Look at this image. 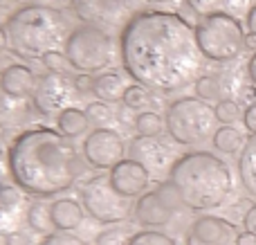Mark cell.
Listing matches in <instances>:
<instances>
[{
	"label": "cell",
	"instance_id": "obj_1",
	"mask_svg": "<svg viewBox=\"0 0 256 245\" xmlns=\"http://www.w3.org/2000/svg\"><path fill=\"white\" fill-rule=\"evenodd\" d=\"M120 58L135 84L160 92H176L196 84L204 56L196 27L173 12H140L124 22Z\"/></svg>",
	"mask_w": 256,
	"mask_h": 245
},
{
	"label": "cell",
	"instance_id": "obj_2",
	"mask_svg": "<svg viewBox=\"0 0 256 245\" xmlns=\"http://www.w3.org/2000/svg\"><path fill=\"white\" fill-rule=\"evenodd\" d=\"M7 162L14 182L38 198L68 192L84 171L74 144L50 126H32L16 135L7 148Z\"/></svg>",
	"mask_w": 256,
	"mask_h": 245
},
{
	"label": "cell",
	"instance_id": "obj_3",
	"mask_svg": "<svg viewBox=\"0 0 256 245\" xmlns=\"http://www.w3.org/2000/svg\"><path fill=\"white\" fill-rule=\"evenodd\" d=\"M168 182L180 205L194 212L216 210L234 189L230 164L209 151H191L176 158L168 166Z\"/></svg>",
	"mask_w": 256,
	"mask_h": 245
},
{
	"label": "cell",
	"instance_id": "obj_4",
	"mask_svg": "<svg viewBox=\"0 0 256 245\" xmlns=\"http://www.w3.org/2000/svg\"><path fill=\"white\" fill-rule=\"evenodd\" d=\"M9 50L20 58H43L66 43V16L50 4H22L4 22Z\"/></svg>",
	"mask_w": 256,
	"mask_h": 245
},
{
	"label": "cell",
	"instance_id": "obj_5",
	"mask_svg": "<svg viewBox=\"0 0 256 245\" xmlns=\"http://www.w3.org/2000/svg\"><path fill=\"white\" fill-rule=\"evenodd\" d=\"M63 52L70 68H74L79 74H99L117 61L120 40H115L110 32L102 27L79 25L68 34Z\"/></svg>",
	"mask_w": 256,
	"mask_h": 245
},
{
	"label": "cell",
	"instance_id": "obj_6",
	"mask_svg": "<svg viewBox=\"0 0 256 245\" xmlns=\"http://www.w3.org/2000/svg\"><path fill=\"white\" fill-rule=\"evenodd\" d=\"M245 30L236 16L225 12L209 14L196 22V40L207 61L232 63L245 52Z\"/></svg>",
	"mask_w": 256,
	"mask_h": 245
},
{
	"label": "cell",
	"instance_id": "obj_7",
	"mask_svg": "<svg viewBox=\"0 0 256 245\" xmlns=\"http://www.w3.org/2000/svg\"><path fill=\"white\" fill-rule=\"evenodd\" d=\"M166 133L182 146H198L216 133V112L207 102L198 97H180L168 104L164 112Z\"/></svg>",
	"mask_w": 256,
	"mask_h": 245
},
{
	"label": "cell",
	"instance_id": "obj_8",
	"mask_svg": "<svg viewBox=\"0 0 256 245\" xmlns=\"http://www.w3.org/2000/svg\"><path fill=\"white\" fill-rule=\"evenodd\" d=\"M81 205L94 220L117 225L130 216V200L115 192L108 176H94L81 187Z\"/></svg>",
	"mask_w": 256,
	"mask_h": 245
},
{
	"label": "cell",
	"instance_id": "obj_9",
	"mask_svg": "<svg viewBox=\"0 0 256 245\" xmlns=\"http://www.w3.org/2000/svg\"><path fill=\"white\" fill-rule=\"evenodd\" d=\"M27 194L14 182L7 151L0 146V245H7V238L22 230V223H27Z\"/></svg>",
	"mask_w": 256,
	"mask_h": 245
},
{
	"label": "cell",
	"instance_id": "obj_10",
	"mask_svg": "<svg viewBox=\"0 0 256 245\" xmlns=\"http://www.w3.org/2000/svg\"><path fill=\"white\" fill-rule=\"evenodd\" d=\"M180 202L176 189L171 182H164L155 192H146L144 196L137 198L135 207H132V216L135 220L146 230H158L171 223L176 207Z\"/></svg>",
	"mask_w": 256,
	"mask_h": 245
},
{
	"label": "cell",
	"instance_id": "obj_11",
	"mask_svg": "<svg viewBox=\"0 0 256 245\" xmlns=\"http://www.w3.org/2000/svg\"><path fill=\"white\" fill-rule=\"evenodd\" d=\"M86 162L92 169H108L120 164L128 153L126 142L117 130L112 128H94L90 135H86L84 146H81Z\"/></svg>",
	"mask_w": 256,
	"mask_h": 245
},
{
	"label": "cell",
	"instance_id": "obj_12",
	"mask_svg": "<svg viewBox=\"0 0 256 245\" xmlns=\"http://www.w3.org/2000/svg\"><path fill=\"white\" fill-rule=\"evenodd\" d=\"M76 97V90L72 79L66 74H54V72H45L38 76V86L32 97V106L38 115H58L66 108H70L72 99Z\"/></svg>",
	"mask_w": 256,
	"mask_h": 245
},
{
	"label": "cell",
	"instance_id": "obj_13",
	"mask_svg": "<svg viewBox=\"0 0 256 245\" xmlns=\"http://www.w3.org/2000/svg\"><path fill=\"white\" fill-rule=\"evenodd\" d=\"M70 9L84 25L115 27L126 16L124 0H70Z\"/></svg>",
	"mask_w": 256,
	"mask_h": 245
},
{
	"label": "cell",
	"instance_id": "obj_14",
	"mask_svg": "<svg viewBox=\"0 0 256 245\" xmlns=\"http://www.w3.org/2000/svg\"><path fill=\"white\" fill-rule=\"evenodd\" d=\"M238 230L220 216H198L186 232V245H236Z\"/></svg>",
	"mask_w": 256,
	"mask_h": 245
},
{
	"label": "cell",
	"instance_id": "obj_15",
	"mask_svg": "<svg viewBox=\"0 0 256 245\" xmlns=\"http://www.w3.org/2000/svg\"><path fill=\"white\" fill-rule=\"evenodd\" d=\"M110 178V184L115 187L117 194H122L124 198H140L146 194L150 182V174L140 164V162L130 160V158H124L120 164H115L108 174Z\"/></svg>",
	"mask_w": 256,
	"mask_h": 245
},
{
	"label": "cell",
	"instance_id": "obj_16",
	"mask_svg": "<svg viewBox=\"0 0 256 245\" xmlns=\"http://www.w3.org/2000/svg\"><path fill=\"white\" fill-rule=\"evenodd\" d=\"M128 158L140 162L148 174H158V171L166 169L171 148L164 142H160V138H135L128 144Z\"/></svg>",
	"mask_w": 256,
	"mask_h": 245
},
{
	"label": "cell",
	"instance_id": "obj_17",
	"mask_svg": "<svg viewBox=\"0 0 256 245\" xmlns=\"http://www.w3.org/2000/svg\"><path fill=\"white\" fill-rule=\"evenodd\" d=\"M0 86H2L14 99L25 102V99L34 97V90H36V86H38V76L34 74L32 68L22 66V63H14V66L4 68V70L0 72Z\"/></svg>",
	"mask_w": 256,
	"mask_h": 245
},
{
	"label": "cell",
	"instance_id": "obj_18",
	"mask_svg": "<svg viewBox=\"0 0 256 245\" xmlns=\"http://www.w3.org/2000/svg\"><path fill=\"white\" fill-rule=\"evenodd\" d=\"M84 205L74 198H56L52 202V225L56 232H72L84 220Z\"/></svg>",
	"mask_w": 256,
	"mask_h": 245
},
{
	"label": "cell",
	"instance_id": "obj_19",
	"mask_svg": "<svg viewBox=\"0 0 256 245\" xmlns=\"http://www.w3.org/2000/svg\"><path fill=\"white\" fill-rule=\"evenodd\" d=\"M196 88V97L202 99V102H222L227 99L225 94H230L234 90L232 86V76L222 74V72H207V74H200L198 81L194 84Z\"/></svg>",
	"mask_w": 256,
	"mask_h": 245
},
{
	"label": "cell",
	"instance_id": "obj_20",
	"mask_svg": "<svg viewBox=\"0 0 256 245\" xmlns=\"http://www.w3.org/2000/svg\"><path fill=\"white\" fill-rule=\"evenodd\" d=\"M128 86L124 84V76L115 70H106L99 72V74L92 76V94L99 99V102H122Z\"/></svg>",
	"mask_w": 256,
	"mask_h": 245
},
{
	"label": "cell",
	"instance_id": "obj_21",
	"mask_svg": "<svg viewBox=\"0 0 256 245\" xmlns=\"http://www.w3.org/2000/svg\"><path fill=\"white\" fill-rule=\"evenodd\" d=\"M88 128H90V122H88V117H86V110H81V108L70 106L56 115V130L68 140L79 138V135H84Z\"/></svg>",
	"mask_w": 256,
	"mask_h": 245
},
{
	"label": "cell",
	"instance_id": "obj_22",
	"mask_svg": "<svg viewBox=\"0 0 256 245\" xmlns=\"http://www.w3.org/2000/svg\"><path fill=\"white\" fill-rule=\"evenodd\" d=\"M238 174H240V182L248 189V194L256 198V138H250L245 148L240 151Z\"/></svg>",
	"mask_w": 256,
	"mask_h": 245
},
{
	"label": "cell",
	"instance_id": "obj_23",
	"mask_svg": "<svg viewBox=\"0 0 256 245\" xmlns=\"http://www.w3.org/2000/svg\"><path fill=\"white\" fill-rule=\"evenodd\" d=\"M27 104L20 99H14L7 90L0 86V128H12L14 124L25 117Z\"/></svg>",
	"mask_w": 256,
	"mask_h": 245
},
{
	"label": "cell",
	"instance_id": "obj_24",
	"mask_svg": "<svg viewBox=\"0 0 256 245\" xmlns=\"http://www.w3.org/2000/svg\"><path fill=\"white\" fill-rule=\"evenodd\" d=\"M212 142H214V148H218L220 153H227V156H234V153L243 151L245 144H248L245 135L236 126H220V128H216Z\"/></svg>",
	"mask_w": 256,
	"mask_h": 245
},
{
	"label": "cell",
	"instance_id": "obj_25",
	"mask_svg": "<svg viewBox=\"0 0 256 245\" xmlns=\"http://www.w3.org/2000/svg\"><path fill=\"white\" fill-rule=\"evenodd\" d=\"M27 225L34 230L36 234H45L50 236V228L52 225V205H48L45 200H34L30 202V210H27Z\"/></svg>",
	"mask_w": 256,
	"mask_h": 245
},
{
	"label": "cell",
	"instance_id": "obj_26",
	"mask_svg": "<svg viewBox=\"0 0 256 245\" xmlns=\"http://www.w3.org/2000/svg\"><path fill=\"white\" fill-rule=\"evenodd\" d=\"M122 104H124L128 110H137V115H140V112L150 110L158 102H155L153 92H150L148 88H144V86H140V84H132L126 88L124 97H122Z\"/></svg>",
	"mask_w": 256,
	"mask_h": 245
},
{
	"label": "cell",
	"instance_id": "obj_27",
	"mask_svg": "<svg viewBox=\"0 0 256 245\" xmlns=\"http://www.w3.org/2000/svg\"><path fill=\"white\" fill-rule=\"evenodd\" d=\"M166 130V122L160 112L146 110L135 117V133L137 138H160Z\"/></svg>",
	"mask_w": 256,
	"mask_h": 245
},
{
	"label": "cell",
	"instance_id": "obj_28",
	"mask_svg": "<svg viewBox=\"0 0 256 245\" xmlns=\"http://www.w3.org/2000/svg\"><path fill=\"white\" fill-rule=\"evenodd\" d=\"M86 117L90 124H94L97 128H108L115 122V110L110 108V104L106 102H92L86 106Z\"/></svg>",
	"mask_w": 256,
	"mask_h": 245
},
{
	"label": "cell",
	"instance_id": "obj_29",
	"mask_svg": "<svg viewBox=\"0 0 256 245\" xmlns=\"http://www.w3.org/2000/svg\"><path fill=\"white\" fill-rule=\"evenodd\" d=\"M132 230L128 225H110L108 230L97 234L94 245H128L132 238Z\"/></svg>",
	"mask_w": 256,
	"mask_h": 245
},
{
	"label": "cell",
	"instance_id": "obj_30",
	"mask_svg": "<svg viewBox=\"0 0 256 245\" xmlns=\"http://www.w3.org/2000/svg\"><path fill=\"white\" fill-rule=\"evenodd\" d=\"M214 112H216V120L220 122L222 126H234L238 120H243V110H240L238 102H234V99H222V102H218L216 106H214Z\"/></svg>",
	"mask_w": 256,
	"mask_h": 245
},
{
	"label": "cell",
	"instance_id": "obj_31",
	"mask_svg": "<svg viewBox=\"0 0 256 245\" xmlns=\"http://www.w3.org/2000/svg\"><path fill=\"white\" fill-rule=\"evenodd\" d=\"M128 245H178L168 234L158 232V230H142L135 232Z\"/></svg>",
	"mask_w": 256,
	"mask_h": 245
},
{
	"label": "cell",
	"instance_id": "obj_32",
	"mask_svg": "<svg viewBox=\"0 0 256 245\" xmlns=\"http://www.w3.org/2000/svg\"><path fill=\"white\" fill-rule=\"evenodd\" d=\"M40 63L48 68V72H54V74H66V70L70 68L66 52H61V50H52V52H48L43 58H40Z\"/></svg>",
	"mask_w": 256,
	"mask_h": 245
},
{
	"label": "cell",
	"instance_id": "obj_33",
	"mask_svg": "<svg viewBox=\"0 0 256 245\" xmlns=\"http://www.w3.org/2000/svg\"><path fill=\"white\" fill-rule=\"evenodd\" d=\"M186 4H189V7L194 9L200 18H202V16H209V14L222 12L225 0H186Z\"/></svg>",
	"mask_w": 256,
	"mask_h": 245
},
{
	"label": "cell",
	"instance_id": "obj_34",
	"mask_svg": "<svg viewBox=\"0 0 256 245\" xmlns=\"http://www.w3.org/2000/svg\"><path fill=\"white\" fill-rule=\"evenodd\" d=\"M40 245H88V243L70 232H52L50 236H45L40 241Z\"/></svg>",
	"mask_w": 256,
	"mask_h": 245
},
{
	"label": "cell",
	"instance_id": "obj_35",
	"mask_svg": "<svg viewBox=\"0 0 256 245\" xmlns=\"http://www.w3.org/2000/svg\"><path fill=\"white\" fill-rule=\"evenodd\" d=\"M250 9H252V0H225V4H222V12L236 18L240 14H250Z\"/></svg>",
	"mask_w": 256,
	"mask_h": 245
},
{
	"label": "cell",
	"instance_id": "obj_36",
	"mask_svg": "<svg viewBox=\"0 0 256 245\" xmlns=\"http://www.w3.org/2000/svg\"><path fill=\"white\" fill-rule=\"evenodd\" d=\"M243 124H245V130L252 138H256V104H250L243 110Z\"/></svg>",
	"mask_w": 256,
	"mask_h": 245
},
{
	"label": "cell",
	"instance_id": "obj_37",
	"mask_svg": "<svg viewBox=\"0 0 256 245\" xmlns=\"http://www.w3.org/2000/svg\"><path fill=\"white\" fill-rule=\"evenodd\" d=\"M72 84H74L76 94H88V92H92V76H90V74H76L74 79H72Z\"/></svg>",
	"mask_w": 256,
	"mask_h": 245
},
{
	"label": "cell",
	"instance_id": "obj_38",
	"mask_svg": "<svg viewBox=\"0 0 256 245\" xmlns=\"http://www.w3.org/2000/svg\"><path fill=\"white\" fill-rule=\"evenodd\" d=\"M243 228L248 234H252V236L256 238V205H252L248 212H245L243 216Z\"/></svg>",
	"mask_w": 256,
	"mask_h": 245
},
{
	"label": "cell",
	"instance_id": "obj_39",
	"mask_svg": "<svg viewBox=\"0 0 256 245\" xmlns=\"http://www.w3.org/2000/svg\"><path fill=\"white\" fill-rule=\"evenodd\" d=\"M248 79L252 81V86H256V52L252 54V58L248 61Z\"/></svg>",
	"mask_w": 256,
	"mask_h": 245
},
{
	"label": "cell",
	"instance_id": "obj_40",
	"mask_svg": "<svg viewBox=\"0 0 256 245\" xmlns=\"http://www.w3.org/2000/svg\"><path fill=\"white\" fill-rule=\"evenodd\" d=\"M248 30H250V34L256 36V2L252 4V9L248 14Z\"/></svg>",
	"mask_w": 256,
	"mask_h": 245
},
{
	"label": "cell",
	"instance_id": "obj_41",
	"mask_svg": "<svg viewBox=\"0 0 256 245\" xmlns=\"http://www.w3.org/2000/svg\"><path fill=\"white\" fill-rule=\"evenodd\" d=\"M9 50V36H7V30L0 25V56Z\"/></svg>",
	"mask_w": 256,
	"mask_h": 245
},
{
	"label": "cell",
	"instance_id": "obj_42",
	"mask_svg": "<svg viewBox=\"0 0 256 245\" xmlns=\"http://www.w3.org/2000/svg\"><path fill=\"white\" fill-rule=\"evenodd\" d=\"M236 245H256V238L252 236V234L243 232V234H238V241H236Z\"/></svg>",
	"mask_w": 256,
	"mask_h": 245
},
{
	"label": "cell",
	"instance_id": "obj_43",
	"mask_svg": "<svg viewBox=\"0 0 256 245\" xmlns=\"http://www.w3.org/2000/svg\"><path fill=\"white\" fill-rule=\"evenodd\" d=\"M245 50H252V52H256V36L250 34V32H248V36H245Z\"/></svg>",
	"mask_w": 256,
	"mask_h": 245
},
{
	"label": "cell",
	"instance_id": "obj_44",
	"mask_svg": "<svg viewBox=\"0 0 256 245\" xmlns=\"http://www.w3.org/2000/svg\"><path fill=\"white\" fill-rule=\"evenodd\" d=\"M20 0H0V9H16Z\"/></svg>",
	"mask_w": 256,
	"mask_h": 245
},
{
	"label": "cell",
	"instance_id": "obj_45",
	"mask_svg": "<svg viewBox=\"0 0 256 245\" xmlns=\"http://www.w3.org/2000/svg\"><path fill=\"white\" fill-rule=\"evenodd\" d=\"M146 2H153V4H164V2H176V0H146Z\"/></svg>",
	"mask_w": 256,
	"mask_h": 245
}]
</instances>
